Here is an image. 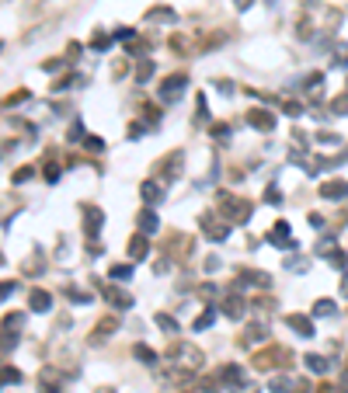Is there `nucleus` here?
I'll return each mask as SVG.
<instances>
[{"mask_svg":"<svg viewBox=\"0 0 348 393\" xmlns=\"http://www.w3.org/2000/svg\"><path fill=\"white\" fill-rule=\"evenodd\" d=\"M32 303H35V310H46V306H49V296H46V292H35Z\"/></svg>","mask_w":348,"mask_h":393,"instance_id":"obj_2","label":"nucleus"},{"mask_svg":"<svg viewBox=\"0 0 348 393\" xmlns=\"http://www.w3.org/2000/svg\"><path fill=\"white\" fill-rule=\"evenodd\" d=\"M306 362H310V369H313V372H324V369H327V362H324L320 355H310Z\"/></svg>","mask_w":348,"mask_h":393,"instance_id":"obj_1","label":"nucleus"}]
</instances>
